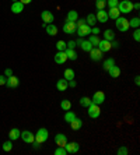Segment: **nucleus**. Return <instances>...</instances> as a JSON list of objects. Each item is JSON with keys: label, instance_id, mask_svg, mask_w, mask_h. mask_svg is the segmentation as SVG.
Listing matches in <instances>:
<instances>
[{"label": "nucleus", "instance_id": "nucleus-1", "mask_svg": "<svg viewBox=\"0 0 140 155\" xmlns=\"http://www.w3.org/2000/svg\"><path fill=\"white\" fill-rule=\"evenodd\" d=\"M118 10L123 14H128V13H132L133 10V3L129 2V0H122L118 3Z\"/></svg>", "mask_w": 140, "mask_h": 155}, {"label": "nucleus", "instance_id": "nucleus-2", "mask_svg": "<svg viewBox=\"0 0 140 155\" xmlns=\"http://www.w3.org/2000/svg\"><path fill=\"white\" fill-rule=\"evenodd\" d=\"M115 21H116L115 22L116 28H118L121 32H126V31L130 28V27H129V20H126L125 17H118Z\"/></svg>", "mask_w": 140, "mask_h": 155}, {"label": "nucleus", "instance_id": "nucleus-3", "mask_svg": "<svg viewBox=\"0 0 140 155\" xmlns=\"http://www.w3.org/2000/svg\"><path fill=\"white\" fill-rule=\"evenodd\" d=\"M34 136H35V141H36V143L42 144V143H45V141L48 140L49 133H48V130L45 129V127H42V129L38 130V131H36V134H34Z\"/></svg>", "mask_w": 140, "mask_h": 155}, {"label": "nucleus", "instance_id": "nucleus-4", "mask_svg": "<svg viewBox=\"0 0 140 155\" xmlns=\"http://www.w3.org/2000/svg\"><path fill=\"white\" fill-rule=\"evenodd\" d=\"M87 112H88V116L91 119H97L100 117L101 115V109H100V105H95V104H91L88 108H87Z\"/></svg>", "mask_w": 140, "mask_h": 155}, {"label": "nucleus", "instance_id": "nucleus-5", "mask_svg": "<svg viewBox=\"0 0 140 155\" xmlns=\"http://www.w3.org/2000/svg\"><path fill=\"white\" fill-rule=\"evenodd\" d=\"M41 18H42V25L43 27H46V24H52L53 22V20H55V17H53V14L50 13V11H48V10H43L42 13H41Z\"/></svg>", "mask_w": 140, "mask_h": 155}, {"label": "nucleus", "instance_id": "nucleus-6", "mask_svg": "<svg viewBox=\"0 0 140 155\" xmlns=\"http://www.w3.org/2000/svg\"><path fill=\"white\" fill-rule=\"evenodd\" d=\"M77 35L80 36V38H84V36H88V35H91V27L88 25V24H84V25H81V27H79L77 28Z\"/></svg>", "mask_w": 140, "mask_h": 155}, {"label": "nucleus", "instance_id": "nucleus-7", "mask_svg": "<svg viewBox=\"0 0 140 155\" xmlns=\"http://www.w3.org/2000/svg\"><path fill=\"white\" fill-rule=\"evenodd\" d=\"M20 137H21L22 141H24V143H27V144H32L34 141H35V136H34L31 131H28V130H24V131H21Z\"/></svg>", "mask_w": 140, "mask_h": 155}, {"label": "nucleus", "instance_id": "nucleus-8", "mask_svg": "<svg viewBox=\"0 0 140 155\" xmlns=\"http://www.w3.org/2000/svg\"><path fill=\"white\" fill-rule=\"evenodd\" d=\"M76 31H77L76 22L66 21L65 24H63V32H65V34H69V35H73V34H76Z\"/></svg>", "mask_w": 140, "mask_h": 155}, {"label": "nucleus", "instance_id": "nucleus-9", "mask_svg": "<svg viewBox=\"0 0 140 155\" xmlns=\"http://www.w3.org/2000/svg\"><path fill=\"white\" fill-rule=\"evenodd\" d=\"M91 102L95 105H101L105 102V94L102 92V91H97L95 94L93 95V98H91Z\"/></svg>", "mask_w": 140, "mask_h": 155}, {"label": "nucleus", "instance_id": "nucleus-10", "mask_svg": "<svg viewBox=\"0 0 140 155\" xmlns=\"http://www.w3.org/2000/svg\"><path fill=\"white\" fill-rule=\"evenodd\" d=\"M88 53H90V58H91V60H94V61H98V60H101V59H102V52L100 51V49H98V48H93V49H91L90 52H88Z\"/></svg>", "mask_w": 140, "mask_h": 155}, {"label": "nucleus", "instance_id": "nucleus-11", "mask_svg": "<svg viewBox=\"0 0 140 155\" xmlns=\"http://www.w3.org/2000/svg\"><path fill=\"white\" fill-rule=\"evenodd\" d=\"M98 49H100L102 53H105V52H109L112 49V46H111V42L109 41H107V39H102V41H100V43H98Z\"/></svg>", "mask_w": 140, "mask_h": 155}, {"label": "nucleus", "instance_id": "nucleus-12", "mask_svg": "<svg viewBox=\"0 0 140 155\" xmlns=\"http://www.w3.org/2000/svg\"><path fill=\"white\" fill-rule=\"evenodd\" d=\"M11 11H13L14 14H20V13H22V11H24V4H22L20 0L13 2V4H11Z\"/></svg>", "mask_w": 140, "mask_h": 155}, {"label": "nucleus", "instance_id": "nucleus-13", "mask_svg": "<svg viewBox=\"0 0 140 155\" xmlns=\"http://www.w3.org/2000/svg\"><path fill=\"white\" fill-rule=\"evenodd\" d=\"M18 84H20V80L15 76H10L6 78V85H7L9 88H17Z\"/></svg>", "mask_w": 140, "mask_h": 155}, {"label": "nucleus", "instance_id": "nucleus-14", "mask_svg": "<svg viewBox=\"0 0 140 155\" xmlns=\"http://www.w3.org/2000/svg\"><path fill=\"white\" fill-rule=\"evenodd\" d=\"M55 143L58 147H65L67 144V137H66L65 134H56L55 136Z\"/></svg>", "mask_w": 140, "mask_h": 155}, {"label": "nucleus", "instance_id": "nucleus-15", "mask_svg": "<svg viewBox=\"0 0 140 155\" xmlns=\"http://www.w3.org/2000/svg\"><path fill=\"white\" fill-rule=\"evenodd\" d=\"M53 59H55V63H56V64H63V63L67 60V56H66L65 51H63V52H58V53L53 56Z\"/></svg>", "mask_w": 140, "mask_h": 155}, {"label": "nucleus", "instance_id": "nucleus-16", "mask_svg": "<svg viewBox=\"0 0 140 155\" xmlns=\"http://www.w3.org/2000/svg\"><path fill=\"white\" fill-rule=\"evenodd\" d=\"M95 18H97V22H107L108 21V11L105 10H98L97 14H95Z\"/></svg>", "mask_w": 140, "mask_h": 155}, {"label": "nucleus", "instance_id": "nucleus-17", "mask_svg": "<svg viewBox=\"0 0 140 155\" xmlns=\"http://www.w3.org/2000/svg\"><path fill=\"white\" fill-rule=\"evenodd\" d=\"M79 144L77 143H67V144L65 145V150L67 154H76V152L79 151Z\"/></svg>", "mask_w": 140, "mask_h": 155}, {"label": "nucleus", "instance_id": "nucleus-18", "mask_svg": "<svg viewBox=\"0 0 140 155\" xmlns=\"http://www.w3.org/2000/svg\"><path fill=\"white\" fill-rule=\"evenodd\" d=\"M45 29H46V34H48V35H50V36L58 35V27L55 25L53 22H52V24H46Z\"/></svg>", "mask_w": 140, "mask_h": 155}, {"label": "nucleus", "instance_id": "nucleus-19", "mask_svg": "<svg viewBox=\"0 0 140 155\" xmlns=\"http://www.w3.org/2000/svg\"><path fill=\"white\" fill-rule=\"evenodd\" d=\"M56 88H58V91H66L69 88V81L65 78H60L58 80V83H56Z\"/></svg>", "mask_w": 140, "mask_h": 155}, {"label": "nucleus", "instance_id": "nucleus-20", "mask_svg": "<svg viewBox=\"0 0 140 155\" xmlns=\"http://www.w3.org/2000/svg\"><path fill=\"white\" fill-rule=\"evenodd\" d=\"M79 20V14H77V11L76 10H70L66 15V21H70V22H76Z\"/></svg>", "mask_w": 140, "mask_h": 155}, {"label": "nucleus", "instance_id": "nucleus-21", "mask_svg": "<svg viewBox=\"0 0 140 155\" xmlns=\"http://www.w3.org/2000/svg\"><path fill=\"white\" fill-rule=\"evenodd\" d=\"M108 73H109V76H111L112 78H118V77L121 76V69H119L118 66H112L111 69L108 70Z\"/></svg>", "mask_w": 140, "mask_h": 155}, {"label": "nucleus", "instance_id": "nucleus-22", "mask_svg": "<svg viewBox=\"0 0 140 155\" xmlns=\"http://www.w3.org/2000/svg\"><path fill=\"white\" fill-rule=\"evenodd\" d=\"M108 17L112 18V20H116L118 17H121V11L118 10V7H112L108 11Z\"/></svg>", "mask_w": 140, "mask_h": 155}, {"label": "nucleus", "instance_id": "nucleus-23", "mask_svg": "<svg viewBox=\"0 0 140 155\" xmlns=\"http://www.w3.org/2000/svg\"><path fill=\"white\" fill-rule=\"evenodd\" d=\"M20 134H21V131L18 129H11L10 131H9V138H10L11 141H14V140H17V138H20Z\"/></svg>", "mask_w": 140, "mask_h": 155}, {"label": "nucleus", "instance_id": "nucleus-24", "mask_svg": "<svg viewBox=\"0 0 140 155\" xmlns=\"http://www.w3.org/2000/svg\"><path fill=\"white\" fill-rule=\"evenodd\" d=\"M81 126H83V120L79 119V117H76L74 120L70 122V127H72V130H80Z\"/></svg>", "mask_w": 140, "mask_h": 155}, {"label": "nucleus", "instance_id": "nucleus-25", "mask_svg": "<svg viewBox=\"0 0 140 155\" xmlns=\"http://www.w3.org/2000/svg\"><path fill=\"white\" fill-rule=\"evenodd\" d=\"M79 45H80V48H81V49H83L84 52H90L91 49L94 48L93 45H91L90 41H83V39H81V42H80Z\"/></svg>", "mask_w": 140, "mask_h": 155}, {"label": "nucleus", "instance_id": "nucleus-26", "mask_svg": "<svg viewBox=\"0 0 140 155\" xmlns=\"http://www.w3.org/2000/svg\"><path fill=\"white\" fill-rule=\"evenodd\" d=\"M112 66H115V60H114L112 58H109V59H107V60H104V64H102V67H104L105 71H108V70L111 69Z\"/></svg>", "mask_w": 140, "mask_h": 155}, {"label": "nucleus", "instance_id": "nucleus-27", "mask_svg": "<svg viewBox=\"0 0 140 155\" xmlns=\"http://www.w3.org/2000/svg\"><path fill=\"white\" fill-rule=\"evenodd\" d=\"M65 53H66V56H67V59H70V60H76V59H77V53H76L74 49H69V48H66Z\"/></svg>", "mask_w": 140, "mask_h": 155}, {"label": "nucleus", "instance_id": "nucleus-28", "mask_svg": "<svg viewBox=\"0 0 140 155\" xmlns=\"http://www.w3.org/2000/svg\"><path fill=\"white\" fill-rule=\"evenodd\" d=\"M76 78V74H74V70L73 69H66L65 70V80L70 81V80Z\"/></svg>", "mask_w": 140, "mask_h": 155}, {"label": "nucleus", "instance_id": "nucleus-29", "mask_svg": "<svg viewBox=\"0 0 140 155\" xmlns=\"http://www.w3.org/2000/svg\"><path fill=\"white\" fill-rule=\"evenodd\" d=\"M104 38L107 41H109V42H112V41L115 39V34H114L112 29H107V31L104 32Z\"/></svg>", "mask_w": 140, "mask_h": 155}, {"label": "nucleus", "instance_id": "nucleus-30", "mask_svg": "<svg viewBox=\"0 0 140 155\" xmlns=\"http://www.w3.org/2000/svg\"><path fill=\"white\" fill-rule=\"evenodd\" d=\"M91 104H93V102H91V98H88V97H81L80 98V105L84 106V108H88Z\"/></svg>", "mask_w": 140, "mask_h": 155}, {"label": "nucleus", "instance_id": "nucleus-31", "mask_svg": "<svg viewBox=\"0 0 140 155\" xmlns=\"http://www.w3.org/2000/svg\"><path fill=\"white\" fill-rule=\"evenodd\" d=\"M86 22L88 24L90 27H94L95 24H97V18H95V14H88L87 15V20Z\"/></svg>", "mask_w": 140, "mask_h": 155}, {"label": "nucleus", "instance_id": "nucleus-32", "mask_svg": "<svg viewBox=\"0 0 140 155\" xmlns=\"http://www.w3.org/2000/svg\"><path fill=\"white\" fill-rule=\"evenodd\" d=\"M76 119V113L74 112H70V110H66L65 113V122L66 123H70L72 120Z\"/></svg>", "mask_w": 140, "mask_h": 155}, {"label": "nucleus", "instance_id": "nucleus-33", "mask_svg": "<svg viewBox=\"0 0 140 155\" xmlns=\"http://www.w3.org/2000/svg\"><path fill=\"white\" fill-rule=\"evenodd\" d=\"M88 41H90L91 42V45H93L94 48H97L98 46V43H100V38H98V35H93V34H91L90 35V38H88Z\"/></svg>", "mask_w": 140, "mask_h": 155}, {"label": "nucleus", "instance_id": "nucleus-34", "mask_svg": "<svg viewBox=\"0 0 140 155\" xmlns=\"http://www.w3.org/2000/svg\"><path fill=\"white\" fill-rule=\"evenodd\" d=\"M60 108L63 109V110H70V108H72V102L69 101V99H63V101L60 102Z\"/></svg>", "mask_w": 140, "mask_h": 155}, {"label": "nucleus", "instance_id": "nucleus-35", "mask_svg": "<svg viewBox=\"0 0 140 155\" xmlns=\"http://www.w3.org/2000/svg\"><path fill=\"white\" fill-rule=\"evenodd\" d=\"M129 27H132V28H139L140 27V18L139 17L132 18V20L129 21Z\"/></svg>", "mask_w": 140, "mask_h": 155}, {"label": "nucleus", "instance_id": "nucleus-36", "mask_svg": "<svg viewBox=\"0 0 140 155\" xmlns=\"http://www.w3.org/2000/svg\"><path fill=\"white\" fill-rule=\"evenodd\" d=\"M66 48H67V45H66L65 41H58V42H56V49H58L59 52L66 51Z\"/></svg>", "mask_w": 140, "mask_h": 155}, {"label": "nucleus", "instance_id": "nucleus-37", "mask_svg": "<svg viewBox=\"0 0 140 155\" xmlns=\"http://www.w3.org/2000/svg\"><path fill=\"white\" fill-rule=\"evenodd\" d=\"M107 6V0H95V7L97 10H104Z\"/></svg>", "mask_w": 140, "mask_h": 155}, {"label": "nucleus", "instance_id": "nucleus-38", "mask_svg": "<svg viewBox=\"0 0 140 155\" xmlns=\"http://www.w3.org/2000/svg\"><path fill=\"white\" fill-rule=\"evenodd\" d=\"M11 150H13V143H11V140L10 141H4L3 143V151L10 152Z\"/></svg>", "mask_w": 140, "mask_h": 155}, {"label": "nucleus", "instance_id": "nucleus-39", "mask_svg": "<svg viewBox=\"0 0 140 155\" xmlns=\"http://www.w3.org/2000/svg\"><path fill=\"white\" fill-rule=\"evenodd\" d=\"M55 155H66L67 152H66V150H65V147H58L56 150H55V152H53Z\"/></svg>", "mask_w": 140, "mask_h": 155}, {"label": "nucleus", "instance_id": "nucleus-40", "mask_svg": "<svg viewBox=\"0 0 140 155\" xmlns=\"http://www.w3.org/2000/svg\"><path fill=\"white\" fill-rule=\"evenodd\" d=\"M119 0H107V6H109V8L112 7H118Z\"/></svg>", "mask_w": 140, "mask_h": 155}, {"label": "nucleus", "instance_id": "nucleus-41", "mask_svg": "<svg viewBox=\"0 0 140 155\" xmlns=\"http://www.w3.org/2000/svg\"><path fill=\"white\" fill-rule=\"evenodd\" d=\"M133 39L136 41V42H139V41H140V31H139V28H136V31L133 32Z\"/></svg>", "mask_w": 140, "mask_h": 155}, {"label": "nucleus", "instance_id": "nucleus-42", "mask_svg": "<svg viewBox=\"0 0 140 155\" xmlns=\"http://www.w3.org/2000/svg\"><path fill=\"white\" fill-rule=\"evenodd\" d=\"M118 154L119 155H126V154H128V148H126V147H121L118 150Z\"/></svg>", "mask_w": 140, "mask_h": 155}, {"label": "nucleus", "instance_id": "nucleus-43", "mask_svg": "<svg viewBox=\"0 0 140 155\" xmlns=\"http://www.w3.org/2000/svg\"><path fill=\"white\" fill-rule=\"evenodd\" d=\"M66 45H67V48H69V49H74V48L77 46V43H76L74 41H69V42L66 43Z\"/></svg>", "mask_w": 140, "mask_h": 155}, {"label": "nucleus", "instance_id": "nucleus-44", "mask_svg": "<svg viewBox=\"0 0 140 155\" xmlns=\"http://www.w3.org/2000/svg\"><path fill=\"white\" fill-rule=\"evenodd\" d=\"M84 24H86V20H84V18H81V20H77V21H76V27H77V28H79V27H81V25H84Z\"/></svg>", "mask_w": 140, "mask_h": 155}, {"label": "nucleus", "instance_id": "nucleus-45", "mask_svg": "<svg viewBox=\"0 0 140 155\" xmlns=\"http://www.w3.org/2000/svg\"><path fill=\"white\" fill-rule=\"evenodd\" d=\"M4 76H6V77L13 76V70H11V69H6V70H4Z\"/></svg>", "mask_w": 140, "mask_h": 155}, {"label": "nucleus", "instance_id": "nucleus-46", "mask_svg": "<svg viewBox=\"0 0 140 155\" xmlns=\"http://www.w3.org/2000/svg\"><path fill=\"white\" fill-rule=\"evenodd\" d=\"M6 76H0V85H6Z\"/></svg>", "mask_w": 140, "mask_h": 155}, {"label": "nucleus", "instance_id": "nucleus-47", "mask_svg": "<svg viewBox=\"0 0 140 155\" xmlns=\"http://www.w3.org/2000/svg\"><path fill=\"white\" fill-rule=\"evenodd\" d=\"M76 85H77V83H76V80H74V78L69 81V87H72V88H74Z\"/></svg>", "mask_w": 140, "mask_h": 155}, {"label": "nucleus", "instance_id": "nucleus-48", "mask_svg": "<svg viewBox=\"0 0 140 155\" xmlns=\"http://www.w3.org/2000/svg\"><path fill=\"white\" fill-rule=\"evenodd\" d=\"M32 147L35 148V150H38V148L41 147V144H39V143H36V141H34V143H32Z\"/></svg>", "mask_w": 140, "mask_h": 155}, {"label": "nucleus", "instance_id": "nucleus-49", "mask_svg": "<svg viewBox=\"0 0 140 155\" xmlns=\"http://www.w3.org/2000/svg\"><path fill=\"white\" fill-rule=\"evenodd\" d=\"M20 2H21L22 4H28V3H31L32 0H20Z\"/></svg>", "mask_w": 140, "mask_h": 155}, {"label": "nucleus", "instance_id": "nucleus-50", "mask_svg": "<svg viewBox=\"0 0 140 155\" xmlns=\"http://www.w3.org/2000/svg\"><path fill=\"white\" fill-rule=\"evenodd\" d=\"M133 8H136V10H139V8H140V4H139V3H135V4H133Z\"/></svg>", "mask_w": 140, "mask_h": 155}, {"label": "nucleus", "instance_id": "nucleus-51", "mask_svg": "<svg viewBox=\"0 0 140 155\" xmlns=\"http://www.w3.org/2000/svg\"><path fill=\"white\" fill-rule=\"evenodd\" d=\"M139 78H140L139 76H137L136 78H135V83H136V85H139V84H140V80H139Z\"/></svg>", "mask_w": 140, "mask_h": 155}, {"label": "nucleus", "instance_id": "nucleus-52", "mask_svg": "<svg viewBox=\"0 0 140 155\" xmlns=\"http://www.w3.org/2000/svg\"><path fill=\"white\" fill-rule=\"evenodd\" d=\"M13 2H17V0H13Z\"/></svg>", "mask_w": 140, "mask_h": 155}]
</instances>
